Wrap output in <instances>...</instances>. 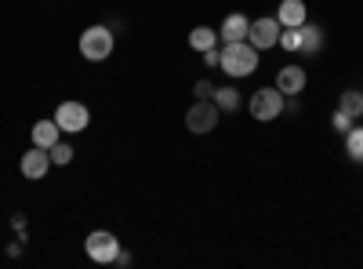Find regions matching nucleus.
I'll use <instances>...</instances> for the list:
<instances>
[{"instance_id":"1","label":"nucleus","mask_w":363,"mask_h":269,"mask_svg":"<svg viewBox=\"0 0 363 269\" xmlns=\"http://www.w3.org/2000/svg\"><path fill=\"white\" fill-rule=\"evenodd\" d=\"M218 66H222L229 77H251V73L258 70V48H251L247 40H225Z\"/></svg>"},{"instance_id":"2","label":"nucleus","mask_w":363,"mask_h":269,"mask_svg":"<svg viewBox=\"0 0 363 269\" xmlns=\"http://www.w3.org/2000/svg\"><path fill=\"white\" fill-rule=\"evenodd\" d=\"M80 55L87 62H102L113 55V29L109 26H87L80 33Z\"/></svg>"},{"instance_id":"3","label":"nucleus","mask_w":363,"mask_h":269,"mask_svg":"<svg viewBox=\"0 0 363 269\" xmlns=\"http://www.w3.org/2000/svg\"><path fill=\"white\" fill-rule=\"evenodd\" d=\"M218 106H215V99H196L189 109H186V128L193 131V135H211L218 128Z\"/></svg>"},{"instance_id":"4","label":"nucleus","mask_w":363,"mask_h":269,"mask_svg":"<svg viewBox=\"0 0 363 269\" xmlns=\"http://www.w3.org/2000/svg\"><path fill=\"white\" fill-rule=\"evenodd\" d=\"M247 106H251L255 121H277V116L284 113V92L280 87H258Z\"/></svg>"},{"instance_id":"5","label":"nucleus","mask_w":363,"mask_h":269,"mask_svg":"<svg viewBox=\"0 0 363 269\" xmlns=\"http://www.w3.org/2000/svg\"><path fill=\"white\" fill-rule=\"evenodd\" d=\"M87 121H91V113H87V106H84V102H62V106L55 109V124L62 128L66 135L84 131V128H87Z\"/></svg>"},{"instance_id":"6","label":"nucleus","mask_w":363,"mask_h":269,"mask_svg":"<svg viewBox=\"0 0 363 269\" xmlns=\"http://www.w3.org/2000/svg\"><path fill=\"white\" fill-rule=\"evenodd\" d=\"M87 255L95 258V262H102V265H109V262H116V255H120V241L113 233H106V229H95L87 236Z\"/></svg>"},{"instance_id":"7","label":"nucleus","mask_w":363,"mask_h":269,"mask_svg":"<svg viewBox=\"0 0 363 269\" xmlns=\"http://www.w3.org/2000/svg\"><path fill=\"white\" fill-rule=\"evenodd\" d=\"M247 44L258 48V51H269L280 44V22L277 18H255L251 29H247Z\"/></svg>"},{"instance_id":"8","label":"nucleus","mask_w":363,"mask_h":269,"mask_svg":"<svg viewBox=\"0 0 363 269\" xmlns=\"http://www.w3.org/2000/svg\"><path fill=\"white\" fill-rule=\"evenodd\" d=\"M48 168H51V153H48V149H40V146H33V149L22 157V175L33 178V182L48 175Z\"/></svg>"},{"instance_id":"9","label":"nucleus","mask_w":363,"mask_h":269,"mask_svg":"<svg viewBox=\"0 0 363 269\" xmlns=\"http://www.w3.org/2000/svg\"><path fill=\"white\" fill-rule=\"evenodd\" d=\"M277 87L284 95H301L306 92V70H298V66H284L277 73Z\"/></svg>"},{"instance_id":"10","label":"nucleus","mask_w":363,"mask_h":269,"mask_svg":"<svg viewBox=\"0 0 363 269\" xmlns=\"http://www.w3.org/2000/svg\"><path fill=\"white\" fill-rule=\"evenodd\" d=\"M277 22L284 29H298V26H306V4L301 0H284L280 11H277Z\"/></svg>"},{"instance_id":"11","label":"nucleus","mask_w":363,"mask_h":269,"mask_svg":"<svg viewBox=\"0 0 363 269\" xmlns=\"http://www.w3.org/2000/svg\"><path fill=\"white\" fill-rule=\"evenodd\" d=\"M58 138H62V128L55 124V116H51V121H37V124H33V146L51 149Z\"/></svg>"},{"instance_id":"12","label":"nucleus","mask_w":363,"mask_h":269,"mask_svg":"<svg viewBox=\"0 0 363 269\" xmlns=\"http://www.w3.org/2000/svg\"><path fill=\"white\" fill-rule=\"evenodd\" d=\"M247 29H251V18H244L236 11L222 22V40H247Z\"/></svg>"},{"instance_id":"13","label":"nucleus","mask_w":363,"mask_h":269,"mask_svg":"<svg viewBox=\"0 0 363 269\" xmlns=\"http://www.w3.org/2000/svg\"><path fill=\"white\" fill-rule=\"evenodd\" d=\"M320 48H323V29L316 26V22H306L301 26V55H320Z\"/></svg>"},{"instance_id":"14","label":"nucleus","mask_w":363,"mask_h":269,"mask_svg":"<svg viewBox=\"0 0 363 269\" xmlns=\"http://www.w3.org/2000/svg\"><path fill=\"white\" fill-rule=\"evenodd\" d=\"M338 109L349 116V121H356V116H363V92H342V99H338Z\"/></svg>"},{"instance_id":"15","label":"nucleus","mask_w":363,"mask_h":269,"mask_svg":"<svg viewBox=\"0 0 363 269\" xmlns=\"http://www.w3.org/2000/svg\"><path fill=\"white\" fill-rule=\"evenodd\" d=\"M189 44H193L196 51H211V48L218 44V33H215V29H207V26H196L193 33H189Z\"/></svg>"},{"instance_id":"16","label":"nucleus","mask_w":363,"mask_h":269,"mask_svg":"<svg viewBox=\"0 0 363 269\" xmlns=\"http://www.w3.org/2000/svg\"><path fill=\"white\" fill-rule=\"evenodd\" d=\"M215 106H218L222 113H236V109H240L236 87H215Z\"/></svg>"},{"instance_id":"17","label":"nucleus","mask_w":363,"mask_h":269,"mask_svg":"<svg viewBox=\"0 0 363 269\" xmlns=\"http://www.w3.org/2000/svg\"><path fill=\"white\" fill-rule=\"evenodd\" d=\"M345 149L352 160H363V128H349L345 131Z\"/></svg>"},{"instance_id":"18","label":"nucleus","mask_w":363,"mask_h":269,"mask_svg":"<svg viewBox=\"0 0 363 269\" xmlns=\"http://www.w3.org/2000/svg\"><path fill=\"white\" fill-rule=\"evenodd\" d=\"M48 153H51V164H69V160H73V146L58 138V142L48 149Z\"/></svg>"},{"instance_id":"19","label":"nucleus","mask_w":363,"mask_h":269,"mask_svg":"<svg viewBox=\"0 0 363 269\" xmlns=\"http://www.w3.org/2000/svg\"><path fill=\"white\" fill-rule=\"evenodd\" d=\"M280 48H287V51H298V48H301V26H298V29H287V33H280Z\"/></svg>"},{"instance_id":"20","label":"nucleus","mask_w":363,"mask_h":269,"mask_svg":"<svg viewBox=\"0 0 363 269\" xmlns=\"http://www.w3.org/2000/svg\"><path fill=\"white\" fill-rule=\"evenodd\" d=\"M193 95L196 99H215V87H211V80H196L193 84Z\"/></svg>"},{"instance_id":"21","label":"nucleus","mask_w":363,"mask_h":269,"mask_svg":"<svg viewBox=\"0 0 363 269\" xmlns=\"http://www.w3.org/2000/svg\"><path fill=\"white\" fill-rule=\"evenodd\" d=\"M352 124H356V121H349V116H345L342 109H335V131H342V135H345Z\"/></svg>"},{"instance_id":"22","label":"nucleus","mask_w":363,"mask_h":269,"mask_svg":"<svg viewBox=\"0 0 363 269\" xmlns=\"http://www.w3.org/2000/svg\"><path fill=\"white\" fill-rule=\"evenodd\" d=\"M203 62H207V66H218V62H222V51H218V48L203 51Z\"/></svg>"}]
</instances>
